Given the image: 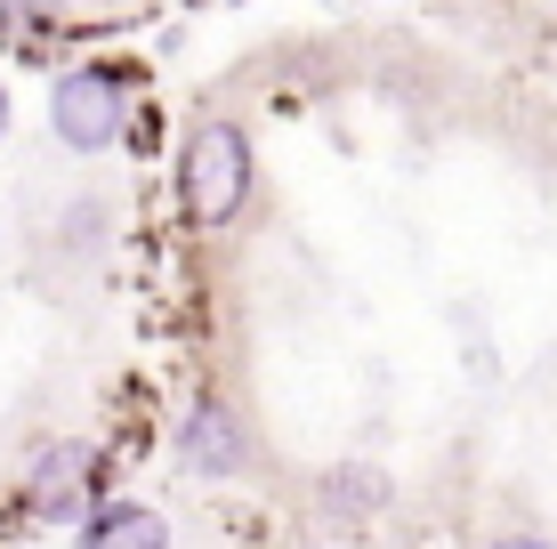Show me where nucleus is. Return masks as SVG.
Instances as JSON below:
<instances>
[{"mask_svg": "<svg viewBox=\"0 0 557 549\" xmlns=\"http://www.w3.org/2000/svg\"><path fill=\"white\" fill-rule=\"evenodd\" d=\"M178 195H186V219L195 226H235L243 202H251V138L235 122H202L178 154Z\"/></svg>", "mask_w": 557, "mask_h": 549, "instance_id": "f257e3e1", "label": "nucleus"}, {"mask_svg": "<svg viewBox=\"0 0 557 549\" xmlns=\"http://www.w3.org/2000/svg\"><path fill=\"white\" fill-rule=\"evenodd\" d=\"M49 129L57 146H73V154H106V146L129 138V82L113 65H73L57 73L49 89Z\"/></svg>", "mask_w": 557, "mask_h": 549, "instance_id": "f03ea898", "label": "nucleus"}, {"mask_svg": "<svg viewBox=\"0 0 557 549\" xmlns=\"http://www.w3.org/2000/svg\"><path fill=\"white\" fill-rule=\"evenodd\" d=\"M89 501H98V445H82V437L41 445V461L25 477V509L41 525H73V517H89Z\"/></svg>", "mask_w": 557, "mask_h": 549, "instance_id": "7ed1b4c3", "label": "nucleus"}, {"mask_svg": "<svg viewBox=\"0 0 557 549\" xmlns=\"http://www.w3.org/2000/svg\"><path fill=\"white\" fill-rule=\"evenodd\" d=\"M178 469L186 477H243V469H251V437H243V421L219 404V396H195V404H186Z\"/></svg>", "mask_w": 557, "mask_h": 549, "instance_id": "20e7f679", "label": "nucleus"}, {"mask_svg": "<svg viewBox=\"0 0 557 549\" xmlns=\"http://www.w3.org/2000/svg\"><path fill=\"white\" fill-rule=\"evenodd\" d=\"M82 549H170V525H162V509L113 501V509L82 517Z\"/></svg>", "mask_w": 557, "mask_h": 549, "instance_id": "39448f33", "label": "nucleus"}, {"mask_svg": "<svg viewBox=\"0 0 557 549\" xmlns=\"http://www.w3.org/2000/svg\"><path fill=\"white\" fill-rule=\"evenodd\" d=\"M332 509H339V517H363V509H380V501H388V477H380V469H372V477H363V469H339V477H332Z\"/></svg>", "mask_w": 557, "mask_h": 549, "instance_id": "423d86ee", "label": "nucleus"}, {"mask_svg": "<svg viewBox=\"0 0 557 549\" xmlns=\"http://www.w3.org/2000/svg\"><path fill=\"white\" fill-rule=\"evenodd\" d=\"M485 549H557V541H542V534H502V541H485Z\"/></svg>", "mask_w": 557, "mask_h": 549, "instance_id": "0eeeda50", "label": "nucleus"}, {"mask_svg": "<svg viewBox=\"0 0 557 549\" xmlns=\"http://www.w3.org/2000/svg\"><path fill=\"white\" fill-rule=\"evenodd\" d=\"M0 138H9V89H0Z\"/></svg>", "mask_w": 557, "mask_h": 549, "instance_id": "6e6552de", "label": "nucleus"}]
</instances>
